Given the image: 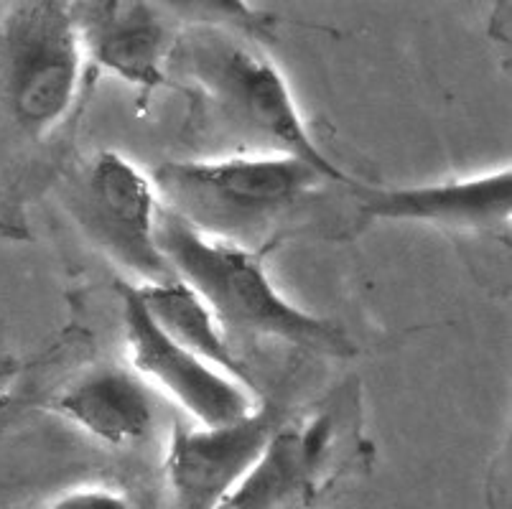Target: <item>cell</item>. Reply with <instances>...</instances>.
Wrapping results in <instances>:
<instances>
[{
  "mask_svg": "<svg viewBox=\"0 0 512 509\" xmlns=\"http://www.w3.org/2000/svg\"><path fill=\"white\" fill-rule=\"evenodd\" d=\"M136 293L143 306H146L148 316L176 344H181L184 349L197 354L199 359H204V362L222 370L225 375L235 377L237 382L258 392V382H255L250 364L230 347V342L225 339L217 321L212 319L207 306L181 280H171L164 286H141L136 288Z\"/></svg>",
  "mask_w": 512,
  "mask_h": 509,
  "instance_id": "7c38bea8",
  "label": "cell"
},
{
  "mask_svg": "<svg viewBox=\"0 0 512 509\" xmlns=\"http://www.w3.org/2000/svg\"><path fill=\"white\" fill-rule=\"evenodd\" d=\"M158 245L176 280L207 306L240 357L242 344L263 339L324 357L344 359L355 354L337 324L288 301L248 247L212 240L166 209L158 214Z\"/></svg>",
  "mask_w": 512,
  "mask_h": 509,
  "instance_id": "6da1fadb",
  "label": "cell"
},
{
  "mask_svg": "<svg viewBox=\"0 0 512 509\" xmlns=\"http://www.w3.org/2000/svg\"><path fill=\"white\" fill-rule=\"evenodd\" d=\"M82 54L95 67L151 92L164 82L171 56L169 28L148 3L128 0H95L72 3Z\"/></svg>",
  "mask_w": 512,
  "mask_h": 509,
  "instance_id": "9c48e42d",
  "label": "cell"
},
{
  "mask_svg": "<svg viewBox=\"0 0 512 509\" xmlns=\"http://www.w3.org/2000/svg\"><path fill=\"white\" fill-rule=\"evenodd\" d=\"M324 454V438L278 428L242 482L217 509H281L304 489Z\"/></svg>",
  "mask_w": 512,
  "mask_h": 509,
  "instance_id": "4fadbf2b",
  "label": "cell"
},
{
  "mask_svg": "<svg viewBox=\"0 0 512 509\" xmlns=\"http://www.w3.org/2000/svg\"><path fill=\"white\" fill-rule=\"evenodd\" d=\"M365 214L395 222H421L449 230H495L510 222V166L439 184L367 191Z\"/></svg>",
  "mask_w": 512,
  "mask_h": 509,
  "instance_id": "8fae6325",
  "label": "cell"
},
{
  "mask_svg": "<svg viewBox=\"0 0 512 509\" xmlns=\"http://www.w3.org/2000/svg\"><path fill=\"white\" fill-rule=\"evenodd\" d=\"M123 331L130 370L153 392H161L179 405L197 426H232L253 415L263 403L258 392L199 359L161 331L133 286H123Z\"/></svg>",
  "mask_w": 512,
  "mask_h": 509,
  "instance_id": "8992f818",
  "label": "cell"
},
{
  "mask_svg": "<svg viewBox=\"0 0 512 509\" xmlns=\"http://www.w3.org/2000/svg\"><path fill=\"white\" fill-rule=\"evenodd\" d=\"M49 410L105 454L146 446L158 428L156 392L136 372L120 367L77 377Z\"/></svg>",
  "mask_w": 512,
  "mask_h": 509,
  "instance_id": "30bf717a",
  "label": "cell"
},
{
  "mask_svg": "<svg viewBox=\"0 0 512 509\" xmlns=\"http://www.w3.org/2000/svg\"><path fill=\"white\" fill-rule=\"evenodd\" d=\"M171 62L202 97V110L248 153H286L332 184H355L311 138L281 69L225 28L199 26L171 46Z\"/></svg>",
  "mask_w": 512,
  "mask_h": 509,
  "instance_id": "7a4b0ae2",
  "label": "cell"
},
{
  "mask_svg": "<svg viewBox=\"0 0 512 509\" xmlns=\"http://www.w3.org/2000/svg\"><path fill=\"white\" fill-rule=\"evenodd\" d=\"M41 509H136L128 492L105 479H87L59 489L54 497L46 499Z\"/></svg>",
  "mask_w": 512,
  "mask_h": 509,
  "instance_id": "5bb4252c",
  "label": "cell"
},
{
  "mask_svg": "<svg viewBox=\"0 0 512 509\" xmlns=\"http://www.w3.org/2000/svg\"><path fill=\"white\" fill-rule=\"evenodd\" d=\"M281 428L273 405L222 428H186L176 423L166 446L164 474L176 509H217L263 454Z\"/></svg>",
  "mask_w": 512,
  "mask_h": 509,
  "instance_id": "ba28073f",
  "label": "cell"
},
{
  "mask_svg": "<svg viewBox=\"0 0 512 509\" xmlns=\"http://www.w3.org/2000/svg\"><path fill=\"white\" fill-rule=\"evenodd\" d=\"M64 207L82 235L133 278L130 286L176 280L158 245L156 189L133 161L115 151L95 153L69 179Z\"/></svg>",
  "mask_w": 512,
  "mask_h": 509,
  "instance_id": "5b68a950",
  "label": "cell"
},
{
  "mask_svg": "<svg viewBox=\"0 0 512 509\" xmlns=\"http://www.w3.org/2000/svg\"><path fill=\"white\" fill-rule=\"evenodd\" d=\"M161 209L202 235L253 247L306 194L332 184L319 168L286 153L184 158L153 168Z\"/></svg>",
  "mask_w": 512,
  "mask_h": 509,
  "instance_id": "3957f363",
  "label": "cell"
},
{
  "mask_svg": "<svg viewBox=\"0 0 512 509\" xmlns=\"http://www.w3.org/2000/svg\"><path fill=\"white\" fill-rule=\"evenodd\" d=\"M85 54L67 3L31 0L0 11V168L67 120Z\"/></svg>",
  "mask_w": 512,
  "mask_h": 509,
  "instance_id": "277c9868",
  "label": "cell"
},
{
  "mask_svg": "<svg viewBox=\"0 0 512 509\" xmlns=\"http://www.w3.org/2000/svg\"><path fill=\"white\" fill-rule=\"evenodd\" d=\"M105 459L49 408L0 403V509H41L59 489L97 479Z\"/></svg>",
  "mask_w": 512,
  "mask_h": 509,
  "instance_id": "52a82bcc",
  "label": "cell"
}]
</instances>
